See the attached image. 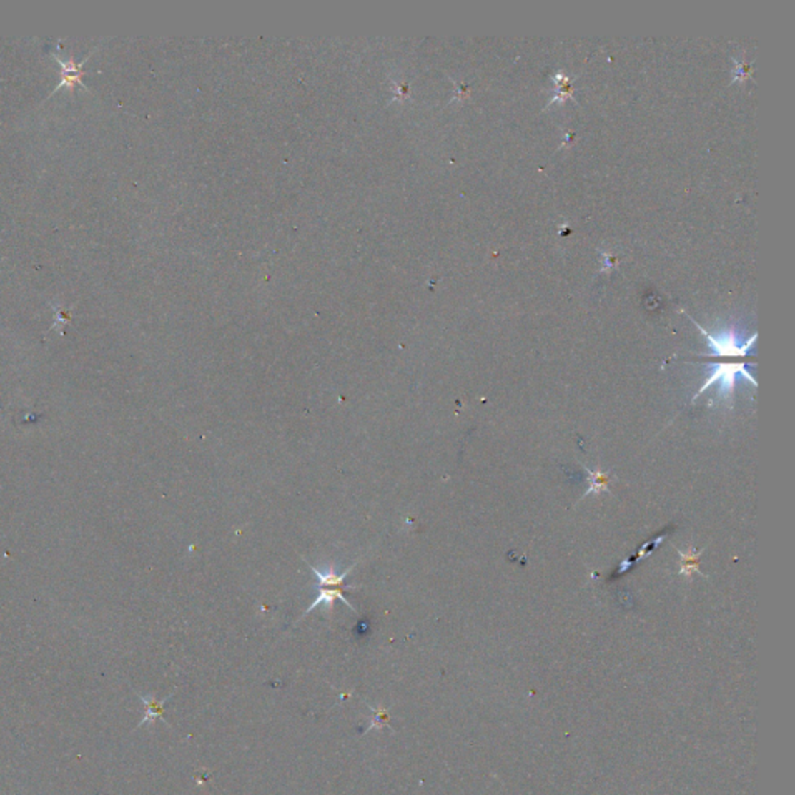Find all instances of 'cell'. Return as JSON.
<instances>
[{
	"instance_id": "obj_1",
	"label": "cell",
	"mask_w": 795,
	"mask_h": 795,
	"mask_svg": "<svg viewBox=\"0 0 795 795\" xmlns=\"http://www.w3.org/2000/svg\"><path fill=\"white\" fill-rule=\"evenodd\" d=\"M707 367H710V375L707 376L703 385L699 388V392L694 395L693 401H696V398H699L708 387L718 384V398L721 401H724L729 408H731L738 376H743L746 381H749L752 385H756L755 379L747 372L744 364H708Z\"/></svg>"
},
{
	"instance_id": "obj_2",
	"label": "cell",
	"mask_w": 795,
	"mask_h": 795,
	"mask_svg": "<svg viewBox=\"0 0 795 795\" xmlns=\"http://www.w3.org/2000/svg\"><path fill=\"white\" fill-rule=\"evenodd\" d=\"M693 323L696 325V328L703 334V337L707 339L708 347L713 351V355L710 356H746L749 351L752 350L754 343L756 340V334H752L751 339L741 340L739 334L734 328L722 330L718 331L716 334H713L708 332L707 330H703L696 320H693Z\"/></svg>"
},
{
	"instance_id": "obj_3",
	"label": "cell",
	"mask_w": 795,
	"mask_h": 795,
	"mask_svg": "<svg viewBox=\"0 0 795 795\" xmlns=\"http://www.w3.org/2000/svg\"><path fill=\"white\" fill-rule=\"evenodd\" d=\"M55 58L58 59L59 66H61V83L58 84L56 90L62 89V87L71 89L75 84L84 86L83 81H81V78H83V71H81V69H83L84 62H78V64H76L74 59H71V58L67 59L64 56H61L59 53H56Z\"/></svg>"
},
{
	"instance_id": "obj_4",
	"label": "cell",
	"mask_w": 795,
	"mask_h": 795,
	"mask_svg": "<svg viewBox=\"0 0 795 795\" xmlns=\"http://www.w3.org/2000/svg\"><path fill=\"white\" fill-rule=\"evenodd\" d=\"M357 563H359V561H356L353 566H350V567L347 568V571H343L342 573H336V572H334V566H331V567H330V571H327V572H320V571H317V568H315V566H312V564H310V568L312 571V573L315 575V580H317V584H319L320 589H323V587H339V589H345V591H348V589H356V586H353V584H345L343 581H345V578L348 576V573H350L351 571H353V568L356 567Z\"/></svg>"
},
{
	"instance_id": "obj_5",
	"label": "cell",
	"mask_w": 795,
	"mask_h": 795,
	"mask_svg": "<svg viewBox=\"0 0 795 795\" xmlns=\"http://www.w3.org/2000/svg\"><path fill=\"white\" fill-rule=\"evenodd\" d=\"M343 591H345V589H339V587H330V589L327 587V589H320V591H319V595L315 596L311 606L305 611L303 617L308 616L310 612H312L315 608H319V606H325L330 612H332V609H334V603H336L337 600L342 601L343 604H345V606H348L351 611H355V612H356V608L353 606V604L348 603V600L345 598V596H343ZM303 617H302V618H303Z\"/></svg>"
},
{
	"instance_id": "obj_6",
	"label": "cell",
	"mask_w": 795,
	"mask_h": 795,
	"mask_svg": "<svg viewBox=\"0 0 795 795\" xmlns=\"http://www.w3.org/2000/svg\"><path fill=\"white\" fill-rule=\"evenodd\" d=\"M173 694L174 693H171L169 696H167V698H164V699H156V698H152V696H149V698H148V696H143V694L139 693L137 696H139V699L144 703L147 713H144V716L139 722L137 727H142L144 724H151V722H154L159 718L164 721L165 724H168V722L165 721V703L171 699V696H173Z\"/></svg>"
},
{
	"instance_id": "obj_7",
	"label": "cell",
	"mask_w": 795,
	"mask_h": 795,
	"mask_svg": "<svg viewBox=\"0 0 795 795\" xmlns=\"http://www.w3.org/2000/svg\"><path fill=\"white\" fill-rule=\"evenodd\" d=\"M677 553H679V556H681V572L679 573L683 575L686 580H690L693 573H699V575L703 576V573L701 572V568H699V559L702 556V550L696 552L694 547L690 544L685 552L677 550Z\"/></svg>"
},
{
	"instance_id": "obj_8",
	"label": "cell",
	"mask_w": 795,
	"mask_h": 795,
	"mask_svg": "<svg viewBox=\"0 0 795 795\" xmlns=\"http://www.w3.org/2000/svg\"><path fill=\"white\" fill-rule=\"evenodd\" d=\"M583 468H584V471H587V474H589V478H587V480H589V483H591L589 490L584 493V497L591 495V494H600L603 491L609 493V474L608 473H604L601 468H596L595 471H591V469L587 466H583Z\"/></svg>"
},
{
	"instance_id": "obj_9",
	"label": "cell",
	"mask_w": 795,
	"mask_h": 795,
	"mask_svg": "<svg viewBox=\"0 0 795 795\" xmlns=\"http://www.w3.org/2000/svg\"><path fill=\"white\" fill-rule=\"evenodd\" d=\"M555 83H556V89L559 90V92H558V95L552 99V103H555V102H561V103H563L566 98H571V97H572V90H573V89H572V79L568 78V76H566V75L563 74V71H559V74H556V76H555Z\"/></svg>"
}]
</instances>
